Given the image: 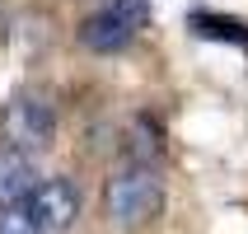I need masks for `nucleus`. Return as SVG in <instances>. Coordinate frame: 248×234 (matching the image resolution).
<instances>
[{
  "mask_svg": "<svg viewBox=\"0 0 248 234\" xmlns=\"http://www.w3.org/2000/svg\"><path fill=\"white\" fill-rule=\"evenodd\" d=\"M0 234H42V225L28 211H5L0 216Z\"/></svg>",
  "mask_w": 248,
  "mask_h": 234,
  "instance_id": "6e6552de",
  "label": "nucleus"
},
{
  "mask_svg": "<svg viewBox=\"0 0 248 234\" xmlns=\"http://www.w3.org/2000/svg\"><path fill=\"white\" fill-rule=\"evenodd\" d=\"M159 206H164V187L155 178V169H145V164H122L103 183V211H108L112 225L136 230V225L155 220Z\"/></svg>",
  "mask_w": 248,
  "mask_h": 234,
  "instance_id": "f257e3e1",
  "label": "nucleus"
},
{
  "mask_svg": "<svg viewBox=\"0 0 248 234\" xmlns=\"http://www.w3.org/2000/svg\"><path fill=\"white\" fill-rule=\"evenodd\" d=\"M192 33L197 38H216V42H234V47H248V24L244 19H230V14H211V10H192Z\"/></svg>",
  "mask_w": 248,
  "mask_h": 234,
  "instance_id": "423d86ee",
  "label": "nucleus"
},
{
  "mask_svg": "<svg viewBox=\"0 0 248 234\" xmlns=\"http://www.w3.org/2000/svg\"><path fill=\"white\" fill-rule=\"evenodd\" d=\"M0 131H5V140H10V150L33 155V150H47V145L56 140V117H52V108H47L42 98L19 94V98L5 103V112H0Z\"/></svg>",
  "mask_w": 248,
  "mask_h": 234,
  "instance_id": "f03ea898",
  "label": "nucleus"
},
{
  "mask_svg": "<svg viewBox=\"0 0 248 234\" xmlns=\"http://www.w3.org/2000/svg\"><path fill=\"white\" fill-rule=\"evenodd\" d=\"M38 187V173L28 164V155L19 150H0V211H14L19 202H28V192Z\"/></svg>",
  "mask_w": 248,
  "mask_h": 234,
  "instance_id": "20e7f679",
  "label": "nucleus"
},
{
  "mask_svg": "<svg viewBox=\"0 0 248 234\" xmlns=\"http://www.w3.org/2000/svg\"><path fill=\"white\" fill-rule=\"evenodd\" d=\"M136 38L131 28L117 19V14H108V10H98V14H89L80 24V42L89 47V52H103V56H112V52H122L126 42Z\"/></svg>",
  "mask_w": 248,
  "mask_h": 234,
  "instance_id": "39448f33",
  "label": "nucleus"
},
{
  "mask_svg": "<svg viewBox=\"0 0 248 234\" xmlns=\"http://www.w3.org/2000/svg\"><path fill=\"white\" fill-rule=\"evenodd\" d=\"M108 14H117L131 33L150 24V0H108Z\"/></svg>",
  "mask_w": 248,
  "mask_h": 234,
  "instance_id": "0eeeda50",
  "label": "nucleus"
},
{
  "mask_svg": "<svg viewBox=\"0 0 248 234\" xmlns=\"http://www.w3.org/2000/svg\"><path fill=\"white\" fill-rule=\"evenodd\" d=\"M28 216L42 225L47 234H61L75 225V216H80V192H75V183L66 178H42L33 192H28Z\"/></svg>",
  "mask_w": 248,
  "mask_h": 234,
  "instance_id": "7ed1b4c3",
  "label": "nucleus"
}]
</instances>
